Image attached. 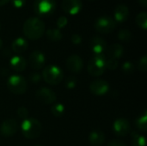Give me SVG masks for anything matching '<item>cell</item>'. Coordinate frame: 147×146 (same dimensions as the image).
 <instances>
[{"mask_svg":"<svg viewBox=\"0 0 147 146\" xmlns=\"http://www.w3.org/2000/svg\"><path fill=\"white\" fill-rule=\"evenodd\" d=\"M22 31L28 39L31 40H39L45 33V23L39 17H29L24 22Z\"/></svg>","mask_w":147,"mask_h":146,"instance_id":"obj_1","label":"cell"},{"mask_svg":"<svg viewBox=\"0 0 147 146\" xmlns=\"http://www.w3.org/2000/svg\"><path fill=\"white\" fill-rule=\"evenodd\" d=\"M21 128L23 136L28 139L38 138L42 132V126L40 122L34 118H27L23 120Z\"/></svg>","mask_w":147,"mask_h":146,"instance_id":"obj_2","label":"cell"},{"mask_svg":"<svg viewBox=\"0 0 147 146\" xmlns=\"http://www.w3.org/2000/svg\"><path fill=\"white\" fill-rule=\"evenodd\" d=\"M42 77L47 83L50 85H57L62 82L64 74L59 66L51 65L44 68L42 71Z\"/></svg>","mask_w":147,"mask_h":146,"instance_id":"obj_3","label":"cell"},{"mask_svg":"<svg viewBox=\"0 0 147 146\" xmlns=\"http://www.w3.org/2000/svg\"><path fill=\"white\" fill-rule=\"evenodd\" d=\"M106 57L104 54H96L88 63V72L93 77L102 76L106 70Z\"/></svg>","mask_w":147,"mask_h":146,"instance_id":"obj_4","label":"cell"},{"mask_svg":"<svg viewBox=\"0 0 147 146\" xmlns=\"http://www.w3.org/2000/svg\"><path fill=\"white\" fill-rule=\"evenodd\" d=\"M116 25L117 22L113 17L109 15H102L96 20L94 28L97 32L101 34H109L115 29Z\"/></svg>","mask_w":147,"mask_h":146,"instance_id":"obj_5","label":"cell"},{"mask_svg":"<svg viewBox=\"0 0 147 146\" xmlns=\"http://www.w3.org/2000/svg\"><path fill=\"white\" fill-rule=\"evenodd\" d=\"M7 85L9 91L16 95H22L25 93L28 88V84L25 78L20 75L10 76L8 78Z\"/></svg>","mask_w":147,"mask_h":146,"instance_id":"obj_6","label":"cell"},{"mask_svg":"<svg viewBox=\"0 0 147 146\" xmlns=\"http://www.w3.org/2000/svg\"><path fill=\"white\" fill-rule=\"evenodd\" d=\"M55 8V0H35L34 3V12L40 16H46L53 14Z\"/></svg>","mask_w":147,"mask_h":146,"instance_id":"obj_7","label":"cell"},{"mask_svg":"<svg viewBox=\"0 0 147 146\" xmlns=\"http://www.w3.org/2000/svg\"><path fill=\"white\" fill-rule=\"evenodd\" d=\"M61 7L65 13L74 15L81 11L83 3L82 0H63Z\"/></svg>","mask_w":147,"mask_h":146,"instance_id":"obj_8","label":"cell"},{"mask_svg":"<svg viewBox=\"0 0 147 146\" xmlns=\"http://www.w3.org/2000/svg\"><path fill=\"white\" fill-rule=\"evenodd\" d=\"M114 132L116 135L123 137L127 135L131 132V125L128 120L125 118L117 119L113 125Z\"/></svg>","mask_w":147,"mask_h":146,"instance_id":"obj_9","label":"cell"},{"mask_svg":"<svg viewBox=\"0 0 147 146\" xmlns=\"http://www.w3.org/2000/svg\"><path fill=\"white\" fill-rule=\"evenodd\" d=\"M36 98L44 104H53L56 101L55 93L48 88H40L35 93Z\"/></svg>","mask_w":147,"mask_h":146,"instance_id":"obj_10","label":"cell"},{"mask_svg":"<svg viewBox=\"0 0 147 146\" xmlns=\"http://www.w3.org/2000/svg\"><path fill=\"white\" fill-rule=\"evenodd\" d=\"M90 90L95 96H104L109 90V83L102 79H97L93 81L90 85Z\"/></svg>","mask_w":147,"mask_h":146,"instance_id":"obj_11","label":"cell"},{"mask_svg":"<svg viewBox=\"0 0 147 146\" xmlns=\"http://www.w3.org/2000/svg\"><path fill=\"white\" fill-rule=\"evenodd\" d=\"M67 69L73 73H79L84 67V61L80 56L77 54H72L69 56L66 59Z\"/></svg>","mask_w":147,"mask_h":146,"instance_id":"obj_12","label":"cell"},{"mask_svg":"<svg viewBox=\"0 0 147 146\" xmlns=\"http://www.w3.org/2000/svg\"><path fill=\"white\" fill-rule=\"evenodd\" d=\"M45 62H46V57L42 52L39 50H35L31 52L29 56V64L34 70L41 69L44 66Z\"/></svg>","mask_w":147,"mask_h":146,"instance_id":"obj_13","label":"cell"},{"mask_svg":"<svg viewBox=\"0 0 147 146\" xmlns=\"http://www.w3.org/2000/svg\"><path fill=\"white\" fill-rule=\"evenodd\" d=\"M17 129L18 124L14 119H8L4 120L0 126V132L4 137H12L17 132Z\"/></svg>","mask_w":147,"mask_h":146,"instance_id":"obj_14","label":"cell"},{"mask_svg":"<svg viewBox=\"0 0 147 146\" xmlns=\"http://www.w3.org/2000/svg\"><path fill=\"white\" fill-rule=\"evenodd\" d=\"M90 48L96 54H103L107 49V42L101 36H94L90 40Z\"/></svg>","mask_w":147,"mask_h":146,"instance_id":"obj_15","label":"cell"},{"mask_svg":"<svg viewBox=\"0 0 147 146\" xmlns=\"http://www.w3.org/2000/svg\"><path fill=\"white\" fill-rule=\"evenodd\" d=\"M129 9L126 4H118L114 10V19L116 22H124L128 19Z\"/></svg>","mask_w":147,"mask_h":146,"instance_id":"obj_16","label":"cell"},{"mask_svg":"<svg viewBox=\"0 0 147 146\" xmlns=\"http://www.w3.org/2000/svg\"><path fill=\"white\" fill-rule=\"evenodd\" d=\"M124 54V47L119 43L112 44L109 48H107V56L109 59H121Z\"/></svg>","mask_w":147,"mask_h":146,"instance_id":"obj_17","label":"cell"},{"mask_svg":"<svg viewBox=\"0 0 147 146\" xmlns=\"http://www.w3.org/2000/svg\"><path fill=\"white\" fill-rule=\"evenodd\" d=\"M9 63H10L11 69L14 70L15 71H18V72L23 71L27 67L26 59L20 55H16L11 57Z\"/></svg>","mask_w":147,"mask_h":146,"instance_id":"obj_18","label":"cell"},{"mask_svg":"<svg viewBox=\"0 0 147 146\" xmlns=\"http://www.w3.org/2000/svg\"><path fill=\"white\" fill-rule=\"evenodd\" d=\"M89 141L92 146H101L105 141V135L101 130H95L90 133Z\"/></svg>","mask_w":147,"mask_h":146,"instance_id":"obj_19","label":"cell"},{"mask_svg":"<svg viewBox=\"0 0 147 146\" xmlns=\"http://www.w3.org/2000/svg\"><path fill=\"white\" fill-rule=\"evenodd\" d=\"M28 41L22 37H18L15 39L11 44L12 51L16 53H22L25 52L28 49Z\"/></svg>","mask_w":147,"mask_h":146,"instance_id":"obj_20","label":"cell"},{"mask_svg":"<svg viewBox=\"0 0 147 146\" xmlns=\"http://www.w3.org/2000/svg\"><path fill=\"white\" fill-rule=\"evenodd\" d=\"M46 36L51 41H59L62 39L63 34H62L60 29H59V28H51V29L47 30Z\"/></svg>","mask_w":147,"mask_h":146,"instance_id":"obj_21","label":"cell"},{"mask_svg":"<svg viewBox=\"0 0 147 146\" xmlns=\"http://www.w3.org/2000/svg\"><path fill=\"white\" fill-rule=\"evenodd\" d=\"M135 126L136 127L140 130L141 132L145 133L147 130V114L146 112H145L142 115H140V117L137 118V120H135Z\"/></svg>","mask_w":147,"mask_h":146,"instance_id":"obj_22","label":"cell"},{"mask_svg":"<svg viewBox=\"0 0 147 146\" xmlns=\"http://www.w3.org/2000/svg\"><path fill=\"white\" fill-rule=\"evenodd\" d=\"M146 138L137 132L132 133V145L133 146H146Z\"/></svg>","mask_w":147,"mask_h":146,"instance_id":"obj_23","label":"cell"},{"mask_svg":"<svg viewBox=\"0 0 147 146\" xmlns=\"http://www.w3.org/2000/svg\"><path fill=\"white\" fill-rule=\"evenodd\" d=\"M65 106L62 103H59V102L53 104V106L51 108V113L56 118L61 117L65 114Z\"/></svg>","mask_w":147,"mask_h":146,"instance_id":"obj_24","label":"cell"},{"mask_svg":"<svg viewBox=\"0 0 147 146\" xmlns=\"http://www.w3.org/2000/svg\"><path fill=\"white\" fill-rule=\"evenodd\" d=\"M135 22L137 23V25L141 28L142 29L146 30L147 28V14L146 12L142 11L140 13H139L135 18Z\"/></svg>","mask_w":147,"mask_h":146,"instance_id":"obj_25","label":"cell"},{"mask_svg":"<svg viewBox=\"0 0 147 146\" xmlns=\"http://www.w3.org/2000/svg\"><path fill=\"white\" fill-rule=\"evenodd\" d=\"M117 37L123 42H128L132 38V33L129 29H121L118 32Z\"/></svg>","mask_w":147,"mask_h":146,"instance_id":"obj_26","label":"cell"},{"mask_svg":"<svg viewBox=\"0 0 147 146\" xmlns=\"http://www.w3.org/2000/svg\"><path fill=\"white\" fill-rule=\"evenodd\" d=\"M122 71L126 74H131L135 71V65L131 61H126L122 65Z\"/></svg>","mask_w":147,"mask_h":146,"instance_id":"obj_27","label":"cell"},{"mask_svg":"<svg viewBox=\"0 0 147 146\" xmlns=\"http://www.w3.org/2000/svg\"><path fill=\"white\" fill-rule=\"evenodd\" d=\"M119 64L118 61L116 59H108L106 60V68H108L109 70L111 71H115L117 69Z\"/></svg>","mask_w":147,"mask_h":146,"instance_id":"obj_28","label":"cell"},{"mask_svg":"<svg viewBox=\"0 0 147 146\" xmlns=\"http://www.w3.org/2000/svg\"><path fill=\"white\" fill-rule=\"evenodd\" d=\"M138 67H139V70L143 71V72H146L147 70V57L146 55H144L142 58H140V59L139 60V63H138Z\"/></svg>","mask_w":147,"mask_h":146,"instance_id":"obj_29","label":"cell"},{"mask_svg":"<svg viewBox=\"0 0 147 146\" xmlns=\"http://www.w3.org/2000/svg\"><path fill=\"white\" fill-rule=\"evenodd\" d=\"M41 80V76L37 72H33L29 75V81L33 84H38Z\"/></svg>","mask_w":147,"mask_h":146,"instance_id":"obj_30","label":"cell"},{"mask_svg":"<svg viewBox=\"0 0 147 146\" xmlns=\"http://www.w3.org/2000/svg\"><path fill=\"white\" fill-rule=\"evenodd\" d=\"M17 115H18L19 118H21L22 120H25L28 116V110L25 107H20L17 109Z\"/></svg>","mask_w":147,"mask_h":146,"instance_id":"obj_31","label":"cell"},{"mask_svg":"<svg viewBox=\"0 0 147 146\" xmlns=\"http://www.w3.org/2000/svg\"><path fill=\"white\" fill-rule=\"evenodd\" d=\"M76 85H77V79L74 77H69L66 78V80H65V86L68 89H71L75 88Z\"/></svg>","mask_w":147,"mask_h":146,"instance_id":"obj_32","label":"cell"},{"mask_svg":"<svg viewBox=\"0 0 147 146\" xmlns=\"http://www.w3.org/2000/svg\"><path fill=\"white\" fill-rule=\"evenodd\" d=\"M56 23H57V26H58L59 29H60V28H65V27L67 25L68 20H67V18H66L65 16L62 15V16L59 17V19L57 20V22H56Z\"/></svg>","mask_w":147,"mask_h":146,"instance_id":"obj_33","label":"cell"},{"mask_svg":"<svg viewBox=\"0 0 147 146\" xmlns=\"http://www.w3.org/2000/svg\"><path fill=\"white\" fill-rule=\"evenodd\" d=\"M71 40L74 45H79L82 42V37L78 34H74L71 35Z\"/></svg>","mask_w":147,"mask_h":146,"instance_id":"obj_34","label":"cell"},{"mask_svg":"<svg viewBox=\"0 0 147 146\" xmlns=\"http://www.w3.org/2000/svg\"><path fill=\"white\" fill-rule=\"evenodd\" d=\"M11 2L13 6L16 9L22 8L26 3V0H11Z\"/></svg>","mask_w":147,"mask_h":146,"instance_id":"obj_35","label":"cell"},{"mask_svg":"<svg viewBox=\"0 0 147 146\" xmlns=\"http://www.w3.org/2000/svg\"><path fill=\"white\" fill-rule=\"evenodd\" d=\"M108 146H127L122 141L118 140V139H114L109 142Z\"/></svg>","mask_w":147,"mask_h":146,"instance_id":"obj_36","label":"cell"},{"mask_svg":"<svg viewBox=\"0 0 147 146\" xmlns=\"http://www.w3.org/2000/svg\"><path fill=\"white\" fill-rule=\"evenodd\" d=\"M138 1L141 4V6H143L145 8L147 6V0H138Z\"/></svg>","mask_w":147,"mask_h":146,"instance_id":"obj_37","label":"cell"},{"mask_svg":"<svg viewBox=\"0 0 147 146\" xmlns=\"http://www.w3.org/2000/svg\"><path fill=\"white\" fill-rule=\"evenodd\" d=\"M10 0H0V6H3L5 4H7Z\"/></svg>","mask_w":147,"mask_h":146,"instance_id":"obj_38","label":"cell"},{"mask_svg":"<svg viewBox=\"0 0 147 146\" xmlns=\"http://www.w3.org/2000/svg\"><path fill=\"white\" fill-rule=\"evenodd\" d=\"M2 47H3V40L0 39V50L2 49Z\"/></svg>","mask_w":147,"mask_h":146,"instance_id":"obj_39","label":"cell"},{"mask_svg":"<svg viewBox=\"0 0 147 146\" xmlns=\"http://www.w3.org/2000/svg\"><path fill=\"white\" fill-rule=\"evenodd\" d=\"M34 146H42V145H34Z\"/></svg>","mask_w":147,"mask_h":146,"instance_id":"obj_40","label":"cell"},{"mask_svg":"<svg viewBox=\"0 0 147 146\" xmlns=\"http://www.w3.org/2000/svg\"><path fill=\"white\" fill-rule=\"evenodd\" d=\"M91 1H94V0H91Z\"/></svg>","mask_w":147,"mask_h":146,"instance_id":"obj_41","label":"cell"}]
</instances>
